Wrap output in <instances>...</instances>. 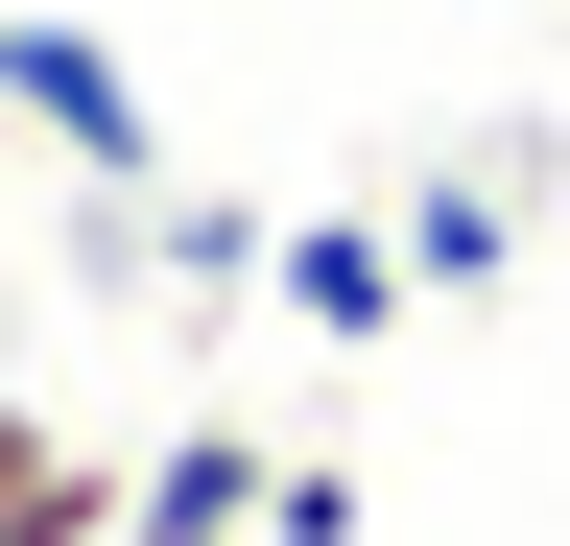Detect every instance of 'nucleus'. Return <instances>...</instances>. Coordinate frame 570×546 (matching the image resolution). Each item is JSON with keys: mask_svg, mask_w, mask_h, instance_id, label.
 I'll list each match as a JSON object with an SVG mask.
<instances>
[{"mask_svg": "<svg viewBox=\"0 0 570 546\" xmlns=\"http://www.w3.org/2000/svg\"><path fill=\"white\" fill-rule=\"evenodd\" d=\"M0 119H24L71 190H167V96H142L119 48L71 24V0H24V24H0Z\"/></svg>", "mask_w": 570, "mask_h": 546, "instance_id": "obj_1", "label": "nucleus"}, {"mask_svg": "<svg viewBox=\"0 0 570 546\" xmlns=\"http://www.w3.org/2000/svg\"><path fill=\"white\" fill-rule=\"evenodd\" d=\"M381 238H404V286H499V261L547 238V119H499V143H452V167H428V190H404Z\"/></svg>", "mask_w": 570, "mask_h": 546, "instance_id": "obj_2", "label": "nucleus"}, {"mask_svg": "<svg viewBox=\"0 0 570 546\" xmlns=\"http://www.w3.org/2000/svg\"><path fill=\"white\" fill-rule=\"evenodd\" d=\"M262 428H167V451H119V546H262Z\"/></svg>", "mask_w": 570, "mask_h": 546, "instance_id": "obj_3", "label": "nucleus"}, {"mask_svg": "<svg viewBox=\"0 0 570 546\" xmlns=\"http://www.w3.org/2000/svg\"><path fill=\"white\" fill-rule=\"evenodd\" d=\"M262 286H285V332L381 357V332H404V238H381V215H285V238H262Z\"/></svg>", "mask_w": 570, "mask_h": 546, "instance_id": "obj_4", "label": "nucleus"}, {"mask_svg": "<svg viewBox=\"0 0 570 546\" xmlns=\"http://www.w3.org/2000/svg\"><path fill=\"white\" fill-rule=\"evenodd\" d=\"M0 546H119V451L48 428L24 380H0Z\"/></svg>", "mask_w": 570, "mask_h": 546, "instance_id": "obj_5", "label": "nucleus"}, {"mask_svg": "<svg viewBox=\"0 0 570 546\" xmlns=\"http://www.w3.org/2000/svg\"><path fill=\"white\" fill-rule=\"evenodd\" d=\"M262 238H285V215H238V190H142V261H167V286H214V309L262 286Z\"/></svg>", "mask_w": 570, "mask_h": 546, "instance_id": "obj_6", "label": "nucleus"}]
</instances>
